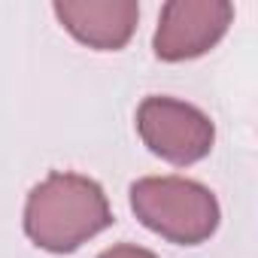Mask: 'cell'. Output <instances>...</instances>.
I'll list each match as a JSON object with an SVG mask.
<instances>
[{
    "label": "cell",
    "instance_id": "obj_1",
    "mask_svg": "<svg viewBox=\"0 0 258 258\" xmlns=\"http://www.w3.org/2000/svg\"><path fill=\"white\" fill-rule=\"evenodd\" d=\"M112 225L103 188L82 176L55 170L37 182L25 201V234L34 246L67 255Z\"/></svg>",
    "mask_w": 258,
    "mask_h": 258
},
{
    "label": "cell",
    "instance_id": "obj_2",
    "mask_svg": "<svg viewBox=\"0 0 258 258\" xmlns=\"http://www.w3.org/2000/svg\"><path fill=\"white\" fill-rule=\"evenodd\" d=\"M134 216L158 237L176 246H198L219 228L216 195L185 176H143L131 185Z\"/></svg>",
    "mask_w": 258,
    "mask_h": 258
},
{
    "label": "cell",
    "instance_id": "obj_3",
    "mask_svg": "<svg viewBox=\"0 0 258 258\" xmlns=\"http://www.w3.org/2000/svg\"><path fill=\"white\" fill-rule=\"evenodd\" d=\"M137 134L143 146L161 161L188 167L213 152L216 124L204 109L185 100L152 94L137 106Z\"/></svg>",
    "mask_w": 258,
    "mask_h": 258
},
{
    "label": "cell",
    "instance_id": "obj_4",
    "mask_svg": "<svg viewBox=\"0 0 258 258\" xmlns=\"http://www.w3.org/2000/svg\"><path fill=\"white\" fill-rule=\"evenodd\" d=\"M234 22L228 0H170L161 10L152 49L161 61H191L219 46Z\"/></svg>",
    "mask_w": 258,
    "mask_h": 258
},
{
    "label": "cell",
    "instance_id": "obj_5",
    "mask_svg": "<svg viewBox=\"0 0 258 258\" xmlns=\"http://www.w3.org/2000/svg\"><path fill=\"white\" fill-rule=\"evenodd\" d=\"M52 10L73 40L97 52L124 49L140 22L134 0H58Z\"/></svg>",
    "mask_w": 258,
    "mask_h": 258
},
{
    "label": "cell",
    "instance_id": "obj_6",
    "mask_svg": "<svg viewBox=\"0 0 258 258\" xmlns=\"http://www.w3.org/2000/svg\"><path fill=\"white\" fill-rule=\"evenodd\" d=\"M97 258H158V255L152 249H143V246H134V243H118V246L103 249Z\"/></svg>",
    "mask_w": 258,
    "mask_h": 258
}]
</instances>
